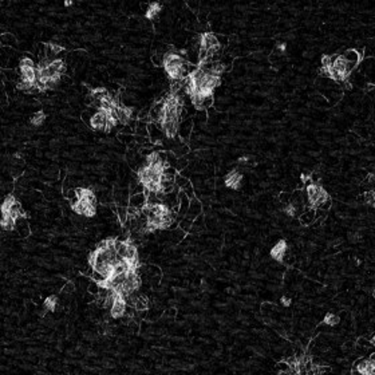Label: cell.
I'll return each instance as SVG.
<instances>
[{
    "mask_svg": "<svg viewBox=\"0 0 375 375\" xmlns=\"http://www.w3.org/2000/svg\"><path fill=\"white\" fill-rule=\"evenodd\" d=\"M19 71H21L22 81L30 82L36 85L38 74H36V65L30 58H22L19 63Z\"/></svg>",
    "mask_w": 375,
    "mask_h": 375,
    "instance_id": "cell-4",
    "label": "cell"
},
{
    "mask_svg": "<svg viewBox=\"0 0 375 375\" xmlns=\"http://www.w3.org/2000/svg\"><path fill=\"white\" fill-rule=\"evenodd\" d=\"M114 292V291H113ZM127 298H125L123 295L118 294V292H114V300H113V305L109 309L110 312V316L113 319H119L123 315L126 314L127 309Z\"/></svg>",
    "mask_w": 375,
    "mask_h": 375,
    "instance_id": "cell-5",
    "label": "cell"
},
{
    "mask_svg": "<svg viewBox=\"0 0 375 375\" xmlns=\"http://www.w3.org/2000/svg\"><path fill=\"white\" fill-rule=\"evenodd\" d=\"M285 47H287V45H285V43H280V45H278V48H279L281 52H284V51H285Z\"/></svg>",
    "mask_w": 375,
    "mask_h": 375,
    "instance_id": "cell-26",
    "label": "cell"
},
{
    "mask_svg": "<svg viewBox=\"0 0 375 375\" xmlns=\"http://www.w3.org/2000/svg\"><path fill=\"white\" fill-rule=\"evenodd\" d=\"M16 203H18V201H16L14 194H7L4 197V200H3V203H1V213L10 212L11 209H12V207H14Z\"/></svg>",
    "mask_w": 375,
    "mask_h": 375,
    "instance_id": "cell-16",
    "label": "cell"
},
{
    "mask_svg": "<svg viewBox=\"0 0 375 375\" xmlns=\"http://www.w3.org/2000/svg\"><path fill=\"white\" fill-rule=\"evenodd\" d=\"M283 212L285 213L288 217H296V216H298V213H299V211L296 209V207H295L294 204L289 203V204H285V205H284Z\"/></svg>",
    "mask_w": 375,
    "mask_h": 375,
    "instance_id": "cell-24",
    "label": "cell"
},
{
    "mask_svg": "<svg viewBox=\"0 0 375 375\" xmlns=\"http://www.w3.org/2000/svg\"><path fill=\"white\" fill-rule=\"evenodd\" d=\"M118 256L121 258L123 263L126 264L129 271H138L140 269V255L136 244L133 243L132 238L126 240H118L117 244Z\"/></svg>",
    "mask_w": 375,
    "mask_h": 375,
    "instance_id": "cell-3",
    "label": "cell"
},
{
    "mask_svg": "<svg viewBox=\"0 0 375 375\" xmlns=\"http://www.w3.org/2000/svg\"><path fill=\"white\" fill-rule=\"evenodd\" d=\"M48 67L54 74H59V75H63L65 71H66V63L63 59H59V58L58 59H51Z\"/></svg>",
    "mask_w": 375,
    "mask_h": 375,
    "instance_id": "cell-15",
    "label": "cell"
},
{
    "mask_svg": "<svg viewBox=\"0 0 375 375\" xmlns=\"http://www.w3.org/2000/svg\"><path fill=\"white\" fill-rule=\"evenodd\" d=\"M281 305H283L284 307H288V305H291V299H289L288 296H283V298H281Z\"/></svg>",
    "mask_w": 375,
    "mask_h": 375,
    "instance_id": "cell-25",
    "label": "cell"
},
{
    "mask_svg": "<svg viewBox=\"0 0 375 375\" xmlns=\"http://www.w3.org/2000/svg\"><path fill=\"white\" fill-rule=\"evenodd\" d=\"M161 11H163V4H160L158 1L150 3L149 7H147L146 12H145V18L149 19V21H153V19H156L160 15Z\"/></svg>",
    "mask_w": 375,
    "mask_h": 375,
    "instance_id": "cell-14",
    "label": "cell"
},
{
    "mask_svg": "<svg viewBox=\"0 0 375 375\" xmlns=\"http://www.w3.org/2000/svg\"><path fill=\"white\" fill-rule=\"evenodd\" d=\"M16 89H18L19 92L28 93V94L36 92V87H35V85H34V83H30V82L22 81V79L19 82H18V83H16Z\"/></svg>",
    "mask_w": 375,
    "mask_h": 375,
    "instance_id": "cell-19",
    "label": "cell"
},
{
    "mask_svg": "<svg viewBox=\"0 0 375 375\" xmlns=\"http://www.w3.org/2000/svg\"><path fill=\"white\" fill-rule=\"evenodd\" d=\"M352 375H360V373L356 370V369H354V370H352Z\"/></svg>",
    "mask_w": 375,
    "mask_h": 375,
    "instance_id": "cell-28",
    "label": "cell"
},
{
    "mask_svg": "<svg viewBox=\"0 0 375 375\" xmlns=\"http://www.w3.org/2000/svg\"><path fill=\"white\" fill-rule=\"evenodd\" d=\"M163 67L169 79L172 82H183L187 79L189 72H187L185 67V61L178 52L173 50H169L163 56Z\"/></svg>",
    "mask_w": 375,
    "mask_h": 375,
    "instance_id": "cell-2",
    "label": "cell"
},
{
    "mask_svg": "<svg viewBox=\"0 0 375 375\" xmlns=\"http://www.w3.org/2000/svg\"><path fill=\"white\" fill-rule=\"evenodd\" d=\"M343 59H345L347 63H350V65H354V66H359L360 61H362V58L359 55V51L355 50V48H349V50H346L343 54Z\"/></svg>",
    "mask_w": 375,
    "mask_h": 375,
    "instance_id": "cell-11",
    "label": "cell"
},
{
    "mask_svg": "<svg viewBox=\"0 0 375 375\" xmlns=\"http://www.w3.org/2000/svg\"><path fill=\"white\" fill-rule=\"evenodd\" d=\"M371 345H373L375 347V335H374V336H373V338H371Z\"/></svg>",
    "mask_w": 375,
    "mask_h": 375,
    "instance_id": "cell-29",
    "label": "cell"
},
{
    "mask_svg": "<svg viewBox=\"0 0 375 375\" xmlns=\"http://www.w3.org/2000/svg\"><path fill=\"white\" fill-rule=\"evenodd\" d=\"M1 217H10L12 218L14 221H18V220H21V218H25V213L24 209L22 208V205L19 203H16L12 209H11L10 212L7 213H1Z\"/></svg>",
    "mask_w": 375,
    "mask_h": 375,
    "instance_id": "cell-12",
    "label": "cell"
},
{
    "mask_svg": "<svg viewBox=\"0 0 375 375\" xmlns=\"http://www.w3.org/2000/svg\"><path fill=\"white\" fill-rule=\"evenodd\" d=\"M45 119H46V114H45V112L39 110V112H36L35 114L31 117L30 122L32 126H41V125H43Z\"/></svg>",
    "mask_w": 375,
    "mask_h": 375,
    "instance_id": "cell-20",
    "label": "cell"
},
{
    "mask_svg": "<svg viewBox=\"0 0 375 375\" xmlns=\"http://www.w3.org/2000/svg\"><path fill=\"white\" fill-rule=\"evenodd\" d=\"M56 305H58V298H56L55 295H48L45 299V302H43V307L47 311H50V312H55Z\"/></svg>",
    "mask_w": 375,
    "mask_h": 375,
    "instance_id": "cell-17",
    "label": "cell"
},
{
    "mask_svg": "<svg viewBox=\"0 0 375 375\" xmlns=\"http://www.w3.org/2000/svg\"><path fill=\"white\" fill-rule=\"evenodd\" d=\"M314 220H316V211L315 209H308V211L302 213V216H300V221L305 225H309Z\"/></svg>",
    "mask_w": 375,
    "mask_h": 375,
    "instance_id": "cell-18",
    "label": "cell"
},
{
    "mask_svg": "<svg viewBox=\"0 0 375 375\" xmlns=\"http://www.w3.org/2000/svg\"><path fill=\"white\" fill-rule=\"evenodd\" d=\"M339 323H340L339 316L335 314H331V312H328V314L326 315L325 319H323V325L329 326V327H335V326H338Z\"/></svg>",
    "mask_w": 375,
    "mask_h": 375,
    "instance_id": "cell-21",
    "label": "cell"
},
{
    "mask_svg": "<svg viewBox=\"0 0 375 375\" xmlns=\"http://www.w3.org/2000/svg\"><path fill=\"white\" fill-rule=\"evenodd\" d=\"M90 126L96 132H105L107 126V116L106 113L96 110L95 114H93L90 118Z\"/></svg>",
    "mask_w": 375,
    "mask_h": 375,
    "instance_id": "cell-6",
    "label": "cell"
},
{
    "mask_svg": "<svg viewBox=\"0 0 375 375\" xmlns=\"http://www.w3.org/2000/svg\"><path fill=\"white\" fill-rule=\"evenodd\" d=\"M47 47V50H48V54L51 55H58V54H61L62 51L65 50L63 47L61 46V45H56V43H52V42H50V43H47L46 45ZM50 56H48V59H50Z\"/></svg>",
    "mask_w": 375,
    "mask_h": 375,
    "instance_id": "cell-22",
    "label": "cell"
},
{
    "mask_svg": "<svg viewBox=\"0 0 375 375\" xmlns=\"http://www.w3.org/2000/svg\"><path fill=\"white\" fill-rule=\"evenodd\" d=\"M224 183H225V187L229 188V189H234V190H237L241 188V183H243V174L234 169V170H231V172L225 176V180H224Z\"/></svg>",
    "mask_w": 375,
    "mask_h": 375,
    "instance_id": "cell-8",
    "label": "cell"
},
{
    "mask_svg": "<svg viewBox=\"0 0 375 375\" xmlns=\"http://www.w3.org/2000/svg\"><path fill=\"white\" fill-rule=\"evenodd\" d=\"M116 117L118 119V123H122V125H127L130 119L133 117V107L123 106V105H119V106L116 109Z\"/></svg>",
    "mask_w": 375,
    "mask_h": 375,
    "instance_id": "cell-10",
    "label": "cell"
},
{
    "mask_svg": "<svg viewBox=\"0 0 375 375\" xmlns=\"http://www.w3.org/2000/svg\"><path fill=\"white\" fill-rule=\"evenodd\" d=\"M363 76L369 79V82H375V61L373 58L363 62Z\"/></svg>",
    "mask_w": 375,
    "mask_h": 375,
    "instance_id": "cell-13",
    "label": "cell"
},
{
    "mask_svg": "<svg viewBox=\"0 0 375 375\" xmlns=\"http://www.w3.org/2000/svg\"><path fill=\"white\" fill-rule=\"evenodd\" d=\"M287 249H288L287 241H285V240H279V241L272 247L269 255H271V258H274V260L279 261V263H283L284 256L287 254Z\"/></svg>",
    "mask_w": 375,
    "mask_h": 375,
    "instance_id": "cell-9",
    "label": "cell"
},
{
    "mask_svg": "<svg viewBox=\"0 0 375 375\" xmlns=\"http://www.w3.org/2000/svg\"><path fill=\"white\" fill-rule=\"evenodd\" d=\"M0 225H1V228L4 229V231H14L16 225V221H14L12 218L10 217H1L0 220Z\"/></svg>",
    "mask_w": 375,
    "mask_h": 375,
    "instance_id": "cell-23",
    "label": "cell"
},
{
    "mask_svg": "<svg viewBox=\"0 0 375 375\" xmlns=\"http://www.w3.org/2000/svg\"><path fill=\"white\" fill-rule=\"evenodd\" d=\"M354 369L359 371L360 375H375V360L370 358H360L355 363Z\"/></svg>",
    "mask_w": 375,
    "mask_h": 375,
    "instance_id": "cell-7",
    "label": "cell"
},
{
    "mask_svg": "<svg viewBox=\"0 0 375 375\" xmlns=\"http://www.w3.org/2000/svg\"><path fill=\"white\" fill-rule=\"evenodd\" d=\"M71 4H72V1H71V0H66V1H65V5H66V7H70Z\"/></svg>",
    "mask_w": 375,
    "mask_h": 375,
    "instance_id": "cell-27",
    "label": "cell"
},
{
    "mask_svg": "<svg viewBox=\"0 0 375 375\" xmlns=\"http://www.w3.org/2000/svg\"><path fill=\"white\" fill-rule=\"evenodd\" d=\"M76 200L71 201V209L85 217L92 218L96 214L95 192L92 188H76Z\"/></svg>",
    "mask_w": 375,
    "mask_h": 375,
    "instance_id": "cell-1",
    "label": "cell"
}]
</instances>
